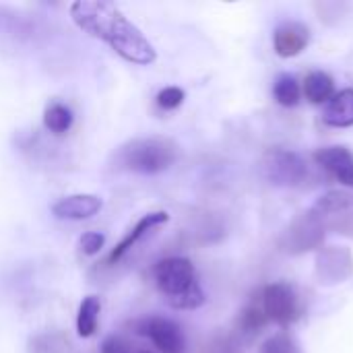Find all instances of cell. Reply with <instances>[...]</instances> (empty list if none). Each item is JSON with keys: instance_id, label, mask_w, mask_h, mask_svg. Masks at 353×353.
Returning a JSON list of instances; mask_svg holds the SVG:
<instances>
[{"instance_id": "6da1fadb", "label": "cell", "mask_w": 353, "mask_h": 353, "mask_svg": "<svg viewBox=\"0 0 353 353\" xmlns=\"http://www.w3.org/2000/svg\"><path fill=\"white\" fill-rule=\"evenodd\" d=\"M70 19L83 33L108 43L130 64L149 66L157 60L153 43L114 2L77 0L70 4Z\"/></svg>"}, {"instance_id": "7a4b0ae2", "label": "cell", "mask_w": 353, "mask_h": 353, "mask_svg": "<svg viewBox=\"0 0 353 353\" xmlns=\"http://www.w3.org/2000/svg\"><path fill=\"white\" fill-rule=\"evenodd\" d=\"M153 281L174 310H196L205 304L194 265L184 256H168L153 267Z\"/></svg>"}, {"instance_id": "3957f363", "label": "cell", "mask_w": 353, "mask_h": 353, "mask_svg": "<svg viewBox=\"0 0 353 353\" xmlns=\"http://www.w3.org/2000/svg\"><path fill=\"white\" fill-rule=\"evenodd\" d=\"M180 155L176 141L168 137H143L130 139L120 145L114 153V168L132 174H161L170 170Z\"/></svg>"}, {"instance_id": "277c9868", "label": "cell", "mask_w": 353, "mask_h": 353, "mask_svg": "<svg viewBox=\"0 0 353 353\" xmlns=\"http://www.w3.org/2000/svg\"><path fill=\"white\" fill-rule=\"evenodd\" d=\"M263 176L269 184L281 186V188H296L302 186L308 176V163L306 159L290 149H271L263 157Z\"/></svg>"}, {"instance_id": "5b68a950", "label": "cell", "mask_w": 353, "mask_h": 353, "mask_svg": "<svg viewBox=\"0 0 353 353\" xmlns=\"http://www.w3.org/2000/svg\"><path fill=\"white\" fill-rule=\"evenodd\" d=\"M261 308L269 323H275L279 327L294 325L302 314V304L296 294V290L290 283L277 281L263 290L261 294Z\"/></svg>"}, {"instance_id": "8992f818", "label": "cell", "mask_w": 353, "mask_h": 353, "mask_svg": "<svg viewBox=\"0 0 353 353\" xmlns=\"http://www.w3.org/2000/svg\"><path fill=\"white\" fill-rule=\"evenodd\" d=\"M325 232V223L312 211H306L290 223L281 238V248L290 254H304L308 250L323 248Z\"/></svg>"}, {"instance_id": "52a82bcc", "label": "cell", "mask_w": 353, "mask_h": 353, "mask_svg": "<svg viewBox=\"0 0 353 353\" xmlns=\"http://www.w3.org/2000/svg\"><path fill=\"white\" fill-rule=\"evenodd\" d=\"M137 333L153 343L159 353H184L186 350V339L180 329V325L172 319L165 316H145L137 321L134 325Z\"/></svg>"}, {"instance_id": "ba28073f", "label": "cell", "mask_w": 353, "mask_h": 353, "mask_svg": "<svg viewBox=\"0 0 353 353\" xmlns=\"http://www.w3.org/2000/svg\"><path fill=\"white\" fill-rule=\"evenodd\" d=\"M316 279L321 285H337L353 275V256L347 246H325L316 254Z\"/></svg>"}, {"instance_id": "9c48e42d", "label": "cell", "mask_w": 353, "mask_h": 353, "mask_svg": "<svg viewBox=\"0 0 353 353\" xmlns=\"http://www.w3.org/2000/svg\"><path fill=\"white\" fill-rule=\"evenodd\" d=\"M314 161L339 184L353 188V151L345 145H327L314 151Z\"/></svg>"}, {"instance_id": "30bf717a", "label": "cell", "mask_w": 353, "mask_h": 353, "mask_svg": "<svg viewBox=\"0 0 353 353\" xmlns=\"http://www.w3.org/2000/svg\"><path fill=\"white\" fill-rule=\"evenodd\" d=\"M101 207H103V201L97 194L79 192V194H68L56 201L52 205V215L64 221H85V219L95 217L101 211Z\"/></svg>"}, {"instance_id": "8fae6325", "label": "cell", "mask_w": 353, "mask_h": 353, "mask_svg": "<svg viewBox=\"0 0 353 353\" xmlns=\"http://www.w3.org/2000/svg\"><path fill=\"white\" fill-rule=\"evenodd\" d=\"M170 221V215L165 213V211H153V213H147V215H143L139 221H137V225L114 246V250L108 254V265H116V263H120L151 230H155V228H159V225H163V223H168Z\"/></svg>"}, {"instance_id": "7c38bea8", "label": "cell", "mask_w": 353, "mask_h": 353, "mask_svg": "<svg viewBox=\"0 0 353 353\" xmlns=\"http://www.w3.org/2000/svg\"><path fill=\"white\" fill-rule=\"evenodd\" d=\"M310 43V29L304 23L288 21L273 33V48L281 58H294Z\"/></svg>"}, {"instance_id": "4fadbf2b", "label": "cell", "mask_w": 353, "mask_h": 353, "mask_svg": "<svg viewBox=\"0 0 353 353\" xmlns=\"http://www.w3.org/2000/svg\"><path fill=\"white\" fill-rule=\"evenodd\" d=\"M323 120L335 128H350L353 126V89L335 91V95L323 108Z\"/></svg>"}, {"instance_id": "5bb4252c", "label": "cell", "mask_w": 353, "mask_h": 353, "mask_svg": "<svg viewBox=\"0 0 353 353\" xmlns=\"http://www.w3.org/2000/svg\"><path fill=\"white\" fill-rule=\"evenodd\" d=\"M323 223L339 217V215H345V213H352L353 211V194L347 190H331L327 194H323L310 209Z\"/></svg>"}, {"instance_id": "9a60e30c", "label": "cell", "mask_w": 353, "mask_h": 353, "mask_svg": "<svg viewBox=\"0 0 353 353\" xmlns=\"http://www.w3.org/2000/svg\"><path fill=\"white\" fill-rule=\"evenodd\" d=\"M304 97L314 105H325L335 95V81L325 70H312L302 83Z\"/></svg>"}, {"instance_id": "2e32d148", "label": "cell", "mask_w": 353, "mask_h": 353, "mask_svg": "<svg viewBox=\"0 0 353 353\" xmlns=\"http://www.w3.org/2000/svg\"><path fill=\"white\" fill-rule=\"evenodd\" d=\"M99 314H101V300L97 296L83 298V302L79 304V312H77V335L81 339H89L97 333Z\"/></svg>"}, {"instance_id": "e0dca14e", "label": "cell", "mask_w": 353, "mask_h": 353, "mask_svg": "<svg viewBox=\"0 0 353 353\" xmlns=\"http://www.w3.org/2000/svg\"><path fill=\"white\" fill-rule=\"evenodd\" d=\"M72 112L68 105L60 103V101H52L46 110H43V126L46 130H50L52 134H66L72 126Z\"/></svg>"}, {"instance_id": "ac0fdd59", "label": "cell", "mask_w": 353, "mask_h": 353, "mask_svg": "<svg viewBox=\"0 0 353 353\" xmlns=\"http://www.w3.org/2000/svg\"><path fill=\"white\" fill-rule=\"evenodd\" d=\"M273 95H275V99H277L279 105L294 108L302 99V85L292 74H279L277 81H275V85H273Z\"/></svg>"}, {"instance_id": "d6986e66", "label": "cell", "mask_w": 353, "mask_h": 353, "mask_svg": "<svg viewBox=\"0 0 353 353\" xmlns=\"http://www.w3.org/2000/svg\"><path fill=\"white\" fill-rule=\"evenodd\" d=\"M261 353H304V352H302L300 341H298L290 331H279V333L271 335V337L263 343Z\"/></svg>"}, {"instance_id": "ffe728a7", "label": "cell", "mask_w": 353, "mask_h": 353, "mask_svg": "<svg viewBox=\"0 0 353 353\" xmlns=\"http://www.w3.org/2000/svg\"><path fill=\"white\" fill-rule=\"evenodd\" d=\"M267 316L261 308V302H252L250 306H246L240 314V327L246 331V333H254V331H261L265 325H267Z\"/></svg>"}, {"instance_id": "44dd1931", "label": "cell", "mask_w": 353, "mask_h": 353, "mask_svg": "<svg viewBox=\"0 0 353 353\" xmlns=\"http://www.w3.org/2000/svg\"><path fill=\"white\" fill-rule=\"evenodd\" d=\"M155 101H157V105H159L161 110H165V112L176 110V108H180L182 101H184V91H182L180 87H163V89L157 93Z\"/></svg>"}, {"instance_id": "7402d4cb", "label": "cell", "mask_w": 353, "mask_h": 353, "mask_svg": "<svg viewBox=\"0 0 353 353\" xmlns=\"http://www.w3.org/2000/svg\"><path fill=\"white\" fill-rule=\"evenodd\" d=\"M103 244H105V236L99 234V232H85L79 238V246H81L83 254H87V256L97 254L103 248Z\"/></svg>"}, {"instance_id": "603a6c76", "label": "cell", "mask_w": 353, "mask_h": 353, "mask_svg": "<svg viewBox=\"0 0 353 353\" xmlns=\"http://www.w3.org/2000/svg\"><path fill=\"white\" fill-rule=\"evenodd\" d=\"M325 230H331L335 234H343V236H350L353 238V211L352 213H345V215H339L331 221L325 223Z\"/></svg>"}, {"instance_id": "cb8c5ba5", "label": "cell", "mask_w": 353, "mask_h": 353, "mask_svg": "<svg viewBox=\"0 0 353 353\" xmlns=\"http://www.w3.org/2000/svg\"><path fill=\"white\" fill-rule=\"evenodd\" d=\"M101 353H126L124 352V343L118 337H110L103 345H101Z\"/></svg>"}, {"instance_id": "d4e9b609", "label": "cell", "mask_w": 353, "mask_h": 353, "mask_svg": "<svg viewBox=\"0 0 353 353\" xmlns=\"http://www.w3.org/2000/svg\"><path fill=\"white\" fill-rule=\"evenodd\" d=\"M143 353H151V352H143Z\"/></svg>"}]
</instances>
